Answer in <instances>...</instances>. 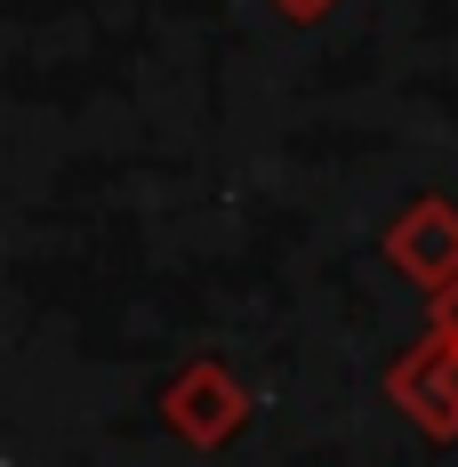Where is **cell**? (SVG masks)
I'll list each match as a JSON object with an SVG mask.
<instances>
[{"label": "cell", "instance_id": "1", "mask_svg": "<svg viewBox=\"0 0 458 467\" xmlns=\"http://www.w3.org/2000/svg\"><path fill=\"white\" fill-rule=\"evenodd\" d=\"M161 420L193 451H226L233 435H241V420H249V395H241V379L226 363H185L169 379V395H161Z\"/></svg>", "mask_w": 458, "mask_h": 467}, {"label": "cell", "instance_id": "2", "mask_svg": "<svg viewBox=\"0 0 458 467\" xmlns=\"http://www.w3.org/2000/svg\"><path fill=\"white\" fill-rule=\"evenodd\" d=\"M386 395H394V411L402 420H418L434 443H451L458 435V330H426L411 355L386 371Z\"/></svg>", "mask_w": 458, "mask_h": 467}, {"label": "cell", "instance_id": "3", "mask_svg": "<svg viewBox=\"0 0 458 467\" xmlns=\"http://www.w3.org/2000/svg\"><path fill=\"white\" fill-rule=\"evenodd\" d=\"M386 258H394L418 290H451L458 282V210L443 193H418L411 210L394 218V234H386Z\"/></svg>", "mask_w": 458, "mask_h": 467}, {"label": "cell", "instance_id": "4", "mask_svg": "<svg viewBox=\"0 0 458 467\" xmlns=\"http://www.w3.org/2000/svg\"><path fill=\"white\" fill-rule=\"evenodd\" d=\"M434 323L458 330V282H451V290H434Z\"/></svg>", "mask_w": 458, "mask_h": 467}, {"label": "cell", "instance_id": "5", "mask_svg": "<svg viewBox=\"0 0 458 467\" xmlns=\"http://www.w3.org/2000/svg\"><path fill=\"white\" fill-rule=\"evenodd\" d=\"M281 16H330V8H338V0H274Z\"/></svg>", "mask_w": 458, "mask_h": 467}]
</instances>
